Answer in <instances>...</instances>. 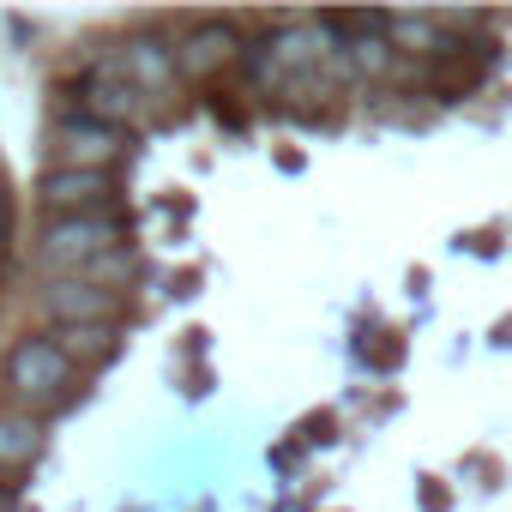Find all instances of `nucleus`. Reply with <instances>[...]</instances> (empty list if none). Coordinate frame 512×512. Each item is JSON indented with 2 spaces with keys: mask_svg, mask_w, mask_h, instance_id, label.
Masks as SVG:
<instances>
[{
  "mask_svg": "<svg viewBox=\"0 0 512 512\" xmlns=\"http://www.w3.org/2000/svg\"><path fill=\"white\" fill-rule=\"evenodd\" d=\"M0 260H7V247H0Z\"/></svg>",
  "mask_w": 512,
  "mask_h": 512,
  "instance_id": "nucleus-13",
  "label": "nucleus"
},
{
  "mask_svg": "<svg viewBox=\"0 0 512 512\" xmlns=\"http://www.w3.org/2000/svg\"><path fill=\"white\" fill-rule=\"evenodd\" d=\"M49 344L85 374V368H97V362H109L115 356V326H55L49 332Z\"/></svg>",
  "mask_w": 512,
  "mask_h": 512,
  "instance_id": "nucleus-10",
  "label": "nucleus"
},
{
  "mask_svg": "<svg viewBox=\"0 0 512 512\" xmlns=\"http://www.w3.org/2000/svg\"><path fill=\"white\" fill-rule=\"evenodd\" d=\"M37 308H43L49 332H55V326H115L121 290H97V284H85V278H49V284L37 290Z\"/></svg>",
  "mask_w": 512,
  "mask_h": 512,
  "instance_id": "nucleus-4",
  "label": "nucleus"
},
{
  "mask_svg": "<svg viewBox=\"0 0 512 512\" xmlns=\"http://www.w3.org/2000/svg\"><path fill=\"white\" fill-rule=\"evenodd\" d=\"M37 199L49 205V217H97L115 199V181L109 169H49Z\"/></svg>",
  "mask_w": 512,
  "mask_h": 512,
  "instance_id": "nucleus-6",
  "label": "nucleus"
},
{
  "mask_svg": "<svg viewBox=\"0 0 512 512\" xmlns=\"http://www.w3.org/2000/svg\"><path fill=\"white\" fill-rule=\"evenodd\" d=\"M121 241H127V223L109 217V211H97V217H49L43 241H37V266L49 278H73L91 260H103V253H121Z\"/></svg>",
  "mask_w": 512,
  "mask_h": 512,
  "instance_id": "nucleus-2",
  "label": "nucleus"
},
{
  "mask_svg": "<svg viewBox=\"0 0 512 512\" xmlns=\"http://www.w3.org/2000/svg\"><path fill=\"white\" fill-rule=\"evenodd\" d=\"M37 452H43V422L19 416V410H0V482L13 470H25Z\"/></svg>",
  "mask_w": 512,
  "mask_h": 512,
  "instance_id": "nucleus-9",
  "label": "nucleus"
},
{
  "mask_svg": "<svg viewBox=\"0 0 512 512\" xmlns=\"http://www.w3.org/2000/svg\"><path fill=\"white\" fill-rule=\"evenodd\" d=\"M79 386V368L49 344V332L37 338H19L7 350V362H0V410H19V416H49L73 398Z\"/></svg>",
  "mask_w": 512,
  "mask_h": 512,
  "instance_id": "nucleus-1",
  "label": "nucleus"
},
{
  "mask_svg": "<svg viewBox=\"0 0 512 512\" xmlns=\"http://www.w3.org/2000/svg\"><path fill=\"white\" fill-rule=\"evenodd\" d=\"M434 31H440V19H404V13H398V19H386V43H392V49H398V43H404V49L434 43Z\"/></svg>",
  "mask_w": 512,
  "mask_h": 512,
  "instance_id": "nucleus-11",
  "label": "nucleus"
},
{
  "mask_svg": "<svg viewBox=\"0 0 512 512\" xmlns=\"http://www.w3.org/2000/svg\"><path fill=\"white\" fill-rule=\"evenodd\" d=\"M79 115L85 121H103V127H133L145 115V97L133 91L121 55H97L79 79Z\"/></svg>",
  "mask_w": 512,
  "mask_h": 512,
  "instance_id": "nucleus-3",
  "label": "nucleus"
},
{
  "mask_svg": "<svg viewBox=\"0 0 512 512\" xmlns=\"http://www.w3.org/2000/svg\"><path fill=\"white\" fill-rule=\"evenodd\" d=\"M121 67H127V79H133V91L151 103V97H163V91H175V49L169 43H157V37H133L127 49H121Z\"/></svg>",
  "mask_w": 512,
  "mask_h": 512,
  "instance_id": "nucleus-7",
  "label": "nucleus"
},
{
  "mask_svg": "<svg viewBox=\"0 0 512 512\" xmlns=\"http://www.w3.org/2000/svg\"><path fill=\"white\" fill-rule=\"evenodd\" d=\"M49 145H55V169H109L115 157H127V133L103 127V121H85V115L55 121Z\"/></svg>",
  "mask_w": 512,
  "mask_h": 512,
  "instance_id": "nucleus-5",
  "label": "nucleus"
},
{
  "mask_svg": "<svg viewBox=\"0 0 512 512\" xmlns=\"http://www.w3.org/2000/svg\"><path fill=\"white\" fill-rule=\"evenodd\" d=\"M229 55H235V31H229V25H193V31L175 43V73H181V79H211Z\"/></svg>",
  "mask_w": 512,
  "mask_h": 512,
  "instance_id": "nucleus-8",
  "label": "nucleus"
},
{
  "mask_svg": "<svg viewBox=\"0 0 512 512\" xmlns=\"http://www.w3.org/2000/svg\"><path fill=\"white\" fill-rule=\"evenodd\" d=\"M7 506H13V488H7V482H0V512H7Z\"/></svg>",
  "mask_w": 512,
  "mask_h": 512,
  "instance_id": "nucleus-12",
  "label": "nucleus"
}]
</instances>
